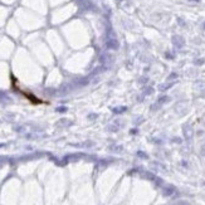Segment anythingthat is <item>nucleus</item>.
<instances>
[{
	"mask_svg": "<svg viewBox=\"0 0 205 205\" xmlns=\"http://www.w3.org/2000/svg\"><path fill=\"white\" fill-rule=\"evenodd\" d=\"M11 81H13V88H14L15 91H18L19 93L23 94L24 98H27L28 101H30V103H33V105H40V103H44V101L39 99L37 96H34V94H31V93H29V92H27V91H24V89H21V88H19L18 84H15L14 79H11Z\"/></svg>",
	"mask_w": 205,
	"mask_h": 205,
	"instance_id": "f257e3e1",
	"label": "nucleus"
}]
</instances>
